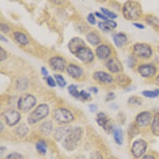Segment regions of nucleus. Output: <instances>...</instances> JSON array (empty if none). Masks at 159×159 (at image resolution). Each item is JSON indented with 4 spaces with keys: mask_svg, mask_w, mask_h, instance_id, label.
<instances>
[{
    "mask_svg": "<svg viewBox=\"0 0 159 159\" xmlns=\"http://www.w3.org/2000/svg\"><path fill=\"white\" fill-rule=\"evenodd\" d=\"M143 11L140 4L136 1L126 2L122 8V15L128 21H137L142 16Z\"/></svg>",
    "mask_w": 159,
    "mask_h": 159,
    "instance_id": "obj_1",
    "label": "nucleus"
},
{
    "mask_svg": "<svg viewBox=\"0 0 159 159\" xmlns=\"http://www.w3.org/2000/svg\"><path fill=\"white\" fill-rule=\"evenodd\" d=\"M83 130L80 127H75L66 135L63 140L62 145L67 151H72L77 147L82 137Z\"/></svg>",
    "mask_w": 159,
    "mask_h": 159,
    "instance_id": "obj_2",
    "label": "nucleus"
},
{
    "mask_svg": "<svg viewBox=\"0 0 159 159\" xmlns=\"http://www.w3.org/2000/svg\"><path fill=\"white\" fill-rule=\"evenodd\" d=\"M132 52L137 58L147 60L153 54V49L151 45L146 43H137L132 46Z\"/></svg>",
    "mask_w": 159,
    "mask_h": 159,
    "instance_id": "obj_3",
    "label": "nucleus"
},
{
    "mask_svg": "<svg viewBox=\"0 0 159 159\" xmlns=\"http://www.w3.org/2000/svg\"><path fill=\"white\" fill-rule=\"evenodd\" d=\"M49 114V106L47 104H41L33 111L28 117L29 124H34L42 120L48 116Z\"/></svg>",
    "mask_w": 159,
    "mask_h": 159,
    "instance_id": "obj_4",
    "label": "nucleus"
},
{
    "mask_svg": "<svg viewBox=\"0 0 159 159\" xmlns=\"http://www.w3.org/2000/svg\"><path fill=\"white\" fill-rule=\"evenodd\" d=\"M53 118L59 124H66L70 123L74 120L72 112L66 108H59L53 112Z\"/></svg>",
    "mask_w": 159,
    "mask_h": 159,
    "instance_id": "obj_5",
    "label": "nucleus"
},
{
    "mask_svg": "<svg viewBox=\"0 0 159 159\" xmlns=\"http://www.w3.org/2000/svg\"><path fill=\"white\" fill-rule=\"evenodd\" d=\"M137 71L142 77L152 79L157 75L158 67L154 63H144L138 66Z\"/></svg>",
    "mask_w": 159,
    "mask_h": 159,
    "instance_id": "obj_6",
    "label": "nucleus"
},
{
    "mask_svg": "<svg viewBox=\"0 0 159 159\" xmlns=\"http://www.w3.org/2000/svg\"><path fill=\"white\" fill-rule=\"evenodd\" d=\"M36 98L31 94H25L20 97L18 101V108L22 112H28L36 104Z\"/></svg>",
    "mask_w": 159,
    "mask_h": 159,
    "instance_id": "obj_7",
    "label": "nucleus"
},
{
    "mask_svg": "<svg viewBox=\"0 0 159 159\" xmlns=\"http://www.w3.org/2000/svg\"><path fill=\"white\" fill-rule=\"evenodd\" d=\"M147 142L145 140L142 139H138L135 140L133 142L131 148V152L134 157L139 158L143 157L147 151Z\"/></svg>",
    "mask_w": 159,
    "mask_h": 159,
    "instance_id": "obj_8",
    "label": "nucleus"
},
{
    "mask_svg": "<svg viewBox=\"0 0 159 159\" xmlns=\"http://www.w3.org/2000/svg\"><path fill=\"white\" fill-rule=\"evenodd\" d=\"M96 122L99 125H100L102 129L107 133L113 132L114 128L112 120L109 119L107 116L104 112H99L97 114Z\"/></svg>",
    "mask_w": 159,
    "mask_h": 159,
    "instance_id": "obj_9",
    "label": "nucleus"
},
{
    "mask_svg": "<svg viewBox=\"0 0 159 159\" xmlns=\"http://www.w3.org/2000/svg\"><path fill=\"white\" fill-rule=\"evenodd\" d=\"M153 116L151 112L145 111L140 112L135 118V122L139 127H146L150 125Z\"/></svg>",
    "mask_w": 159,
    "mask_h": 159,
    "instance_id": "obj_10",
    "label": "nucleus"
},
{
    "mask_svg": "<svg viewBox=\"0 0 159 159\" xmlns=\"http://www.w3.org/2000/svg\"><path fill=\"white\" fill-rule=\"evenodd\" d=\"M75 55L79 60L85 63L91 62L94 59L93 51L86 46L79 49Z\"/></svg>",
    "mask_w": 159,
    "mask_h": 159,
    "instance_id": "obj_11",
    "label": "nucleus"
},
{
    "mask_svg": "<svg viewBox=\"0 0 159 159\" xmlns=\"http://www.w3.org/2000/svg\"><path fill=\"white\" fill-rule=\"evenodd\" d=\"M67 46L70 52L73 54H75L79 49L86 47V43L81 38L74 37L69 41Z\"/></svg>",
    "mask_w": 159,
    "mask_h": 159,
    "instance_id": "obj_12",
    "label": "nucleus"
},
{
    "mask_svg": "<svg viewBox=\"0 0 159 159\" xmlns=\"http://www.w3.org/2000/svg\"><path fill=\"white\" fill-rule=\"evenodd\" d=\"M107 69L112 73H119L123 70L124 67L120 61L117 57L109 59L106 63Z\"/></svg>",
    "mask_w": 159,
    "mask_h": 159,
    "instance_id": "obj_13",
    "label": "nucleus"
},
{
    "mask_svg": "<svg viewBox=\"0 0 159 159\" xmlns=\"http://www.w3.org/2000/svg\"><path fill=\"white\" fill-rule=\"evenodd\" d=\"M49 63L51 67L53 70L58 72L64 71L66 65V62L65 59L60 56L52 57L49 59Z\"/></svg>",
    "mask_w": 159,
    "mask_h": 159,
    "instance_id": "obj_14",
    "label": "nucleus"
},
{
    "mask_svg": "<svg viewBox=\"0 0 159 159\" xmlns=\"http://www.w3.org/2000/svg\"><path fill=\"white\" fill-rule=\"evenodd\" d=\"M6 123L9 126H14L16 125L21 120V114L16 111H10L4 115Z\"/></svg>",
    "mask_w": 159,
    "mask_h": 159,
    "instance_id": "obj_15",
    "label": "nucleus"
},
{
    "mask_svg": "<svg viewBox=\"0 0 159 159\" xmlns=\"http://www.w3.org/2000/svg\"><path fill=\"white\" fill-rule=\"evenodd\" d=\"M93 77L96 81L104 84H109L112 83L114 81V78L111 74L102 70L94 72Z\"/></svg>",
    "mask_w": 159,
    "mask_h": 159,
    "instance_id": "obj_16",
    "label": "nucleus"
},
{
    "mask_svg": "<svg viewBox=\"0 0 159 159\" xmlns=\"http://www.w3.org/2000/svg\"><path fill=\"white\" fill-rule=\"evenodd\" d=\"M66 70L67 74L74 79L80 78L83 74V70L81 67L72 64L67 67Z\"/></svg>",
    "mask_w": 159,
    "mask_h": 159,
    "instance_id": "obj_17",
    "label": "nucleus"
},
{
    "mask_svg": "<svg viewBox=\"0 0 159 159\" xmlns=\"http://www.w3.org/2000/svg\"><path fill=\"white\" fill-rule=\"evenodd\" d=\"M96 53L98 57L101 60L107 59L111 54V50L109 47L105 44L99 46L96 50Z\"/></svg>",
    "mask_w": 159,
    "mask_h": 159,
    "instance_id": "obj_18",
    "label": "nucleus"
},
{
    "mask_svg": "<svg viewBox=\"0 0 159 159\" xmlns=\"http://www.w3.org/2000/svg\"><path fill=\"white\" fill-rule=\"evenodd\" d=\"M127 41H128L127 36L124 33L120 32L115 34L113 36V41L114 43V44L117 48H120L124 46L127 44Z\"/></svg>",
    "mask_w": 159,
    "mask_h": 159,
    "instance_id": "obj_19",
    "label": "nucleus"
},
{
    "mask_svg": "<svg viewBox=\"0 0 159 159\" xmlns=\"http://www.w3.org/2000/svg\"><path fill=\"white\" fill-rule=\"evenodd\" d=\"M70 130L71 129L69 127L66 126L57 127L54 130L53 137L56 141L60 142L63 137L70 131Z\"/></svg>",
    "mask_w": 159,
    "mask_h": 159,
    "instance_id": "obj_20",
    "label": "nucleus"
},
{
    "mask_svg": "<svg viewBox=\"0 0 159 159\" xmlns=\"http://www.w3.org/2000/svg\"><path fill=\"white\" fill-rule=\"evenodd\" d=\"M116 82L117 85L122 88L129 87L130 84L132 80L130 77L125 74H120L116 77Z\"/></svg>",
    "mask_w": 159,
    "mask_h": 159,
    "instance_id": "obj_21",
    "label": "nucleus"
},
{
    "mask_svg": "<svg viewBox=\"0 0 159 159\" xmlns=\"http://www.w3.org/2000/svg\"><path fill=\"white\" fill-rule=\"evenodd\" d=\"M150 130L154 135L159 137V113L153 115L150 124Z\"/></svg>",
    "mask_w": 159,
    "mask_h": 159,
    "instance_id": "obj_22",
    "label": "nucleus"
},
{
    "mask_svg": "<svg viewBox=\"0 0 159 159\" xmlns=\"http://www.w3.org/2000/svg\"><path fill=\"white\" fill-rule=\"evenodd\" d=\"M145 22L155 30H159V18L152 15H148L145 18Z\"/></svg>",
    "mask_w": 159,
    "mask_h": 159,
    "instance_id": "obj_23",
    "label": "nucleus"
},
{
    "mask_svg": "<svg viewBox=\"0 0 159 159\" xmlns=\"http://www.w3.org/2000/svg\"><path fill=\"white\" fill-rule=\"evenodd\" d=\"M40 131L41 133L46 135H49L51 134L53 130V124L52 122L50 120L45 121L43 122L39 127Z\"/></svg>",
    "mask_w": 159,
    "mask_h": 159,
    "instance_id": "obj_24",
    "label": "nucleus"
},
{
    "mask_svg": "<svg viewBox=\"0 0 159 159\" xmlns=\"http://www.w3.org/2000/svg\"><path fill=\"white\" fill-rule=\"evenodd\" d=\"M113 136L115 142L121 145L123 143V132L120 127H116L113 130Z\"/></svg>",
    "mask_w": 159,
    "mask_h": 159,
    "instance_id": "obj_25",
    "label": "nucleus"
},
{
    "mask_svg": "<svg viewBox=\"0 0 159 159\" xmlns=\"http://www.w3.org/2000/svg\"><path fill=\"white\" fill-rule=\"evenodd\" d=\"M14 36L17 42L22 45H27L29 44V40L26 35L21 32H15Z\"/></svg>",
    "mask_w": 159,
    "mask_h": 159,
    "instance_id": "obj_26",
    "label": "nucleus"
},
{
    "mask_svg": "<svg viewBox=\"0 0 159 159\" xmlns=\"http://www.w3.org/2000/svg\"><path fill=\"white\" fill-rule=\"evenodd\" d=\"M142 95L148 99H155L159 96V88H156L154 90H144L141 92Z\"/></svg>",
    "mask_w": 159,
    "mask_h": 159,
    "instance_id": "obj_27",
    "label": "nucleus"
},
{
    "mask_svg": "<svg viewBox=\"0 0 159 159\" xmlns=\"http://www.w3.org/2000/svg\"><path fill=\"white\" fill-rule=\"evenodd\" d=\"M29 132H30V128L25 124H22L20 125L16 129V134L18 137L21 138L25 137Z\"/></svg>",
    "mask_w": 159,
    "mask_h": 159,
    "instance_id": "obj_28",
    "label": "nucleus"
},
{
    "mask_svg": "<svg viewBox=\"0 0 159 159\" xmlns=\"http://www.w3.org/2000/svg\"><path fill=\"white\" fill-rule=\"evenodd\" d=\"M87 41L92 45L96 46L98 45L101 43V39L96 34L94 33H90L86 35Z\"/></svg>",
    "mask_w": 159,
    "mask_h": 159,
    "instance_id": "obj_29",
    "label": "nucleus"
},
{
    "mask_svg": "<svg viewBox=\"0 0 159 159\" xmlns=\"http://www.w3.org/2000/svg\"><path fill=\"white\" fill-rule=\"evenodd\" d=\"M36 148L37 151L41 155H46V153H47V149H48V147H47V144L46 142L42 140H39V142H37L36 145Z\"/></svg>",
    "mask_w": 159,
    "mask_h": 159,
    "instance_id": "obj_30",
    "label": "nucleus"
},
{
    "mask_svg": "<svg viewBox=\"0 0 159 159\" xmlns=\"http://www.w3.org/2000/svg\"><path fill=\"white\" fill-rule=\"evenodd\" d=\"M143 100L141 98L136 96H132L130 97L127 100V103L130 105L132 106H140L142 104Z\"/></svg>",
    "mask_w": 159,
    "mask_h": 159,
    "instance_id": "obj_31",
    "label": "nucleus"
},
{
    "mask_svg": "<svg viewBox=\"0 0 159 159\" xmlns=\"http://www.w3.org/2000/svg\"><path fill=\"white\" fill-rule=\"evenodd\" d=\"M68 91L69 94L76 99L81 98V93L77 90V86L74 84H71L68 87Z\"/></svg>",
    "mask_w": 159,
    "mask_h": 159,
    "instance_id": "obj_32",
    "label": "nucleus"
},
{
    "mask_svg": "<svg viewBox=\"0 0 159 159\" xmlns=\"http://www.w3.org/2000/svg\"><path fill=\"white\" fill-rule=\"evenodd\" d=\"M55 81L56 82V84L60 87V88H64L67 85V82L66 81L64 77L60 74H54V75Z\"/></svg>",
    "mask_w": 159,
    "mask_h": 159,
    "instance_id": "obj_33",
    "label": "nucleus"
},
{
    "mask_svg": "<svg viewBox=\"0 0 159 159\" xmlns=\"http://www.w3.org/2000/svg\"><path fill=\"white\" fill-rule=\"evenodd\" d=\"M17 88L19 90L23 91L27 89L28 86V82L26 79H20L17 81Z\"/></svg>",
    "mask_w": 159,
    "mask_h": 159,
    "instance_id": "obj_34",
    "label": "nucleus"
},
{
    "mask_svg": "<svg viewBox=\"0 0 159 159\" xmlns=\"http://www.w3.org/2000/svg\"><path fill=\"white\" fill-rule=\"evenodd\" d=\"M101 10L102 13L105 16H106L108 18L112 19V20H114V19H116V18L118 17V16H117L115 13H114V12H112V11L109 10L107 9V8L101 7Z\"/></svg>",
    "mask_w": 159,
    "mask_h": 159,
    "instance_id": "obj_35",
    "label": "nucleus"
},
{
    "mask_svg": "<svg viewBox=\"0 0 159 159\" xmlns=\"http://www.w3.org/2000/svg\"><path fill=\"white\" fill-rule=\"evenodd\" d=\"M137 64V59L134 56H130L127 60V65L130 68L134 67Z\"/></svg>",
    "mask_w": 159,
    "mask_h": 159,
    "instance_id": "obj_36",
    "label": "nucleus"
},
{
    "mask_svg": "<svg viewBox=\"0 0 159 159\" xmlns=\"http://www.w3.org/2000/svg\"><path fill=\"white\" fill-rule=\"evenodd\" d=\"M98 27L101 30L104 32H110L112 29L108 25V24L104 21V22H99L98 23Z\"/></svg>",
    "mask_w": 159,
    "mask_h": 159,
    "instance_id": "obj_37",
    "label": "nucleus"
},
{
    "mask_svg": "<svg viewBox=\"0 0 159 159\" xmlns=\"http://www.w3.org/2000/svg\"><path fill=\"white\" fill-rule=\"evenodd\" d=\"M4 159H25L24 157L17 152H13L7 155Z\"/></svg>",
    "mask_w": 159,
    "mask_h": 159,
    "instance_id": "obj_38",
    "label": "nucleus"
},
{
    "mask_svg": "<svg viewBox=\"0 0 159 159\" xmlns=\"http://www.w3.org/2000/svg\"><path fill=\"white\" fill-rule=\"evenodd\" d=\"M46 81H47V84L49 86H50L51 88H54L56 86V82L54 80V79L51 76L49 75L47 78H46Z\"/></svg>",
    "mask_w": 159,
    "mask_h": 159,
    "instance_id": "obj_39",
    "label": "nucleus"
},
{
    "mask_svg": "<svg viewBox=\"0 0 159 159\" xmlns=\"http://www.w3.org/2000/svg\"><path fill=\"white\" fill-rule=\"evenodd\" d=\"M89 159H104V158L99 152L94 151L91 153Z\"/></svg>",
    "mask_w": 159,
    "mask_h": 159,
    "instance_id": "obj_40",
    "label": "nucleus"
},
{
    "mask_svg": "<svg viewBox=\"0 0 159 159\" xmlns=\"http://www.w3.org/2000/svg\"><path fill=\"white\" fill-rule=\"evenodd\" d=\"M81 98L82 99H83L85 101H88V100H90L91 99V95L90 93L86 92V91H84V90H82L81 92Z\"/></svg>",
    "mask_w": 159,
    "mask_h": 159,
    "instance_id": "obj_41",
    "label": "nucleus"
},
{
    "mask_svg": "<svg viewBox=\"0 0 159 159\" xmlns=\"http://www.w3.org/2000/svg\"><path fill=\"white\" fill-rule=\"evenodd\" d=\"M88 21L92 25H95L96 24V19L94 13H89L87 18Z\"/></svg>",
    "mask_w": 159,
    "mask_h": 159,
    "instance_id": "obj_42",
    "label": "nucleus"
},
{
    "mask_svg": "<svg viewBox=\"0 0 159 159\" xmlns=\"http://www.w3.org/2000/svg\"><path fill=\"white\" fill-rule=\"evenodd\" d=\"M0 60L1 61H5L7 58V51L3 48H0Z\"/></svg>",
    "mask_w": 159,
    "mask_h": 159,
    "instance_id": "obj_43",
    "label": "nucleus"
},
{
    "mask_svg": "<svg viewBox=\"0 0 159 159\" xmlns=\"http://www.w3.org/2000/svg\"><path fill=\"white\" fill-rule=\"evenodd\" d=\"M116 98V94L114 93L113 92H111V93H109L106 96V101L107 102H109V101H113L114 99Z\"/></svg>",
    "mask_w": 159,
    "mask_h": 159,
    "instance_id": "obj_44",
    "label": "nucleus"
},
{
    "mask_svg": "<svg viewBox=\"0 0 159 159\" xmlns=\"http://www.w3.org/2000/svg\"><path fill=\"white\" fill-rule=\"evenodd\" d=\"M1 30L4 33H8L10 31V28L9 26L5 23L1 24Z\"/></svg>",
    "mask_w": 159,
    "mask_h": 159,
    "instance_id": "obj_45",
    "label": "nucleus"
},
{
    "mask_svg": "<svg viewBox=\"0 0 159 159\" xmlns=\"http://www.w3.org/2000/svg\"><path fill=\"white\" fill-rule=\"evenodd\" d=\"M105 22H106V23L108 24V25H109L112 29L116 28L117 26V23H116L115 21L112 20H108L107 21H105Z\"/></svg>",
    "mask_w": 159,
    "mask_h": 159,
    "instance_id": "obj_46",
    "label": "nucleus"
},
{
    "mask_svg": "<svg viewBox=\"0 0 159 159\" xmlns=\"http://www.w3.org/2000/svg\"><path fill=\"white\" fill-rule=\"evenodd\" d=\"M95 15L98 18H99L101 20H104V21H107L109 20V18L106 16H105L103 13H99V12H96L95 13Z\"/></svg>",
    "mask_w": 159,
    "mask_h": 159,
    "instance_id": "obj_47",
    "label": "nucleus"
},
{
    "mask_svg": "<svg viewBox=\"0 0 159 159\" xmlns=\"http://www.w3.org/2000/svg\"><path fill=\"white\" fill-rule=\"evenodd\" d=\"M133 26H135L136 28L139 29V30H144L145 28V26L144 25L142 24V23H133Z\"/></svg>",
    "mask_w": 159,
    "mask_h": 159,
    "instance_id": "obj_48",
    "label": "nucleus"
},
{
    "mask_svg": "<svg viewBox=\"0 0 159 159\" xmlns=\"http://www.w3.org/2000/svg\"><path fill=\"white\" fill-rule=\"evenodd\" d=\"M41 73H42V74L44 75V77H48L49 75V72H48V69H46V67H41Z\"/></svg>",
    "mask_w": 159,
    "mask_h": 159,
    "instance_id": "obj_49",
    "label": "nucleus"
},
{
    "mask_svg": "<svg viewBox=\"0 0 159 159\" xmlns=\"http://www.w3.org/2000/svg\"><path fill=\"white\" fill-rule=\"evenodd\" d=\"M89 108L91 112H96L98 111V106L96 104H90L89 106Z\"/></svg>",
    "mask_w": 159,
    "mask_h": 159,
    "instance_id": "obj_50",
    "label": "nucleus"
},
{
    "mask_svg": "<svg viewBox=\"0 0 159 159\" xmlns=\"http://www.w3.org/2000/svg\"><path fill=\"white\" fill-rule=\"evenodd\" d=\"M142 159H156L155 157L150 154H147V155H145Z\"/></svg>",
    "mask_w": 159,
    "mask_h": 159,
    "instance_id": "obj_51",
    "label": "nucleus"
},
{
    "mask_svg": "<svg viewBox=\"0 0 159 159\" xmlns=\"http://www.w3.org/2000/svg\"><path fill=\"white\" fill-rule=\"evenodd\" d=\"M154 83H155V85L157 86L159 88V72H158V74H157V75L156 77H155Z\"/></svg>",
    "mask_w": 159,
    "mask_h": 159,
    "instance_id": "obj_52",
    "label": "nucleus"
},
{
    "mask_svg": "<svg viewBox=\"0 0 159 159\" xmlns=\"http://www.w3.org/2000/svg\"><path fill=\"white\" fill-rule=\"evenodd\" d=\"M89 91H90L91 92L93 93L94 94H98V91H99L98 88H96V87H91V88H89Z\"/></svg>",
    "mask_w": 159,
    "mask_h": 159,
    "instance_id": "obj_53",
    "label": "nucleus"
},
{
    "mask_svg": "<svg viewBox=\"0 0 159 159\" xmlns=\"http://www.w3.org/2000/svg\"><path fill=\"white\" fill-rule=\"evenodd\" d=\"M0 38H1V41H3L4 43H8V39L6 37L3 36L2 34H1V36H0Z\"/></svg>",
    "mask_w": 159,
    "mask_h": 159,
    "instance_id": "obj_54",
    "label": "nucleus"
},
{
    "mask_svg": "<svg viewBox=\"0 0 159 159\" xmlns=\"http://www.w3.org/2000/svg\"><path fill=\"white\" fill-rule=\"evenodd\" d=\"M134 88H135V87H133V86H129L127 89H125V91H126L127 92H130V91H133V90L135 89H134Z\"/></svg>",
    "mask_w": 159,
    "mask_h": 159,
    "instance_id": "obj_55",
    "label": "nucleus"
},
{
    "mask_svg": "<svg viewBox=\"0 0 159 159\" xmlns=\"http://www.w3.org/2000/svg\"><path fill=\"white\" fill-rule=\"evenodd\" d=\"M75 159H87V158L84 155H79L75 158Z\"/></svg>",
    "mask_w": 159,
    "mask_h": 159,
    "instance_id": "obj_56",
    "label": "nucleus"
},
{
    "mask_svg": "<svg viewBox=\"0 0 159 159\" xmlns=\"http://www.w3.org/2000/svg\"><path fill=\"white\" fill-rule=\"evenodd\" d=\"M111 107L112 109H117L118 108V106L116 104H112L111 106Z\"/></svg>",
    "mask_w": 159,
    "mask_h": 159,
    "instance_id": "obj_57",
    "label": "nucleus"
},
{
    "mask_svg": "<svg viewBox=\"0 0 159 159\" xmlns=\"http://www.w3.org/2000/svg\"><path fill=\"white\" fill-rule=\"evenodd\" d=\"M3 129H4V127H3V123L1 122V131H2V132L3 131Z\"/></svg>",
    "mask_w": 159,
    "mask_h": 159,
    "instance_id": "obj_58",
    "label": "nucleus"
},
{
    "mask_svg": "<svg viewBox=\"0 0 159 159\" xmlns=\"http://www.w3.org/2000/svg\"><path fill=\"white\" fill-rule=\"evenodd\" d=\"M157 51H158V52L159 53V45H158V46H157Z\"/></svg>",
    "mask_w": 159,
    "mask_h": 159,
    "instance_id": "obj_59",
    "label": "nucleus"
}]
</instances>
